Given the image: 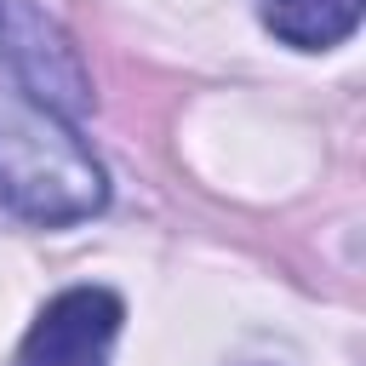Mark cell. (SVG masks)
I'll return each instance as SVG.
<instances>
[{"label": "cell", "mask_w": 366, "mask_h": 366, "mask_svg": "<svg viewBox=\"0 0 366 366\" xmlns=\"http://www.w3.org/2000/svg\"><path fill=\"white\" fill-rule=\"evenodd\" d=\"M109 200V172L103 160L74 137V120L51 114L34 103L17 80L0 74V206L63 229Z\"/></svg>", "instance_id": "cell-1"}, {"label": "cell", "mask_w": 366, "mask_h": 366, "mask_svg": "<svg viewBox=\"0 0 366 366\" xmlns=\"http://www.w3.org/2000/svg\"><path fill=\"white\" fill-rule=\"evenodd\" d=\"M0 74L17 80L34 103H46L63 120L92 114V103H97L74 40L34 0H0Z\"/></svg>", "instance_id": "cell-2"}, {"label": "cell", "mask_w": 366, "mask_h": 366, "mask_svg": "<svg viewBox=\"0 0 366 366\" xmlns=\"http://www.w3.org/2000/svg\"><path fill=\"white\" fill-rule=\"evenodd\" d=\"M120 320H126V303L109 286H69L29 326L17 366H109Z\"/></svg>", "instance_id": "cell-3"}, {"label": "cell", "mask_w": 366, "mask_h": 366, "mask_svg": "<svg viewBox=\"0 0 366 366\" xmlns=\"http://www.w3.org/2000/svg\"><path fill=\"white\" fill-rule=\"evenodd\" d=\"M366 0H263V23L274 40L297 46V51H326L343 46L360 29Z\"/></svg>", "instance_id": "cell-4"}]
</instances>
